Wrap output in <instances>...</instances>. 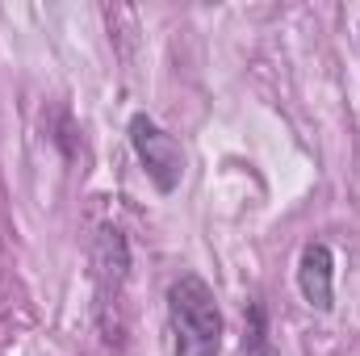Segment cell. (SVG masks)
Masks as SVG:
<instances>
[{"instance_id":"obj_3","label":"cell","mask_w":360,"mask_h":356,"mask_svg":"<svg viewBox=\"0 0 360 356\" xmlns=\"http://www.w3.org/2000/svg\"><path fill=\"white\" fill-rule=\"evenodd\" d=\"M297 289H302V298L314 310H331V298H335V256H331V248L323 239H314V243L302 248Z\"/></svg>"},{"instance_id":"obj_2","label":"cell","mask_w":360,"mask_h":356,"mask_svg":"<svg viewBox=\"0 0 360 356\" xmlns=\"http://www.w3.org/2000/svg\"><path fill=\"white\" fill-rule=\"evenodd\" d=\"M130 147L143 164V172L151 177V184L160 193H172L184 177V155H180V143L147 113H134L130 117Z\"/></svg>"},{"instance_id":"obj_1","label":"cell","mask_w":360,"mask_h":356,"mask_svg":"<svg viewBox=\"0 0 360 356\" xmlns=\"http://www.w3.org/2000/svg\"><path fill=\"white\" fill-rule=\"evenodd\" d=\"M168 323L176 356H218L222 348V310L214 289L197 272H180L168 285Z\"/></svg>"},{"instance_id":"obj_4","label":"cell","mask_w":360,"mask_h":356,"mask_svg":"<svg viewBox=\"0 0 360 356\" xmlns=\"http://www.w3.org/2000/svg\"><path fill=\"white\" fill-rule=\"evenodd\" d=\"M260 356H272V352H269V348H264V352H260Z\"/></svg>"}]
</instances>
